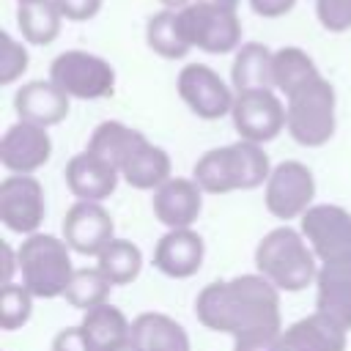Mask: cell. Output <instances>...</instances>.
Instances as JSON below:
<instances>
[{
	"label": "cell",
	"instance_id": "obj_1",
	"mask_svg": "<svg viewBox=\"0 0 351 351\" xmlns=\"http://www.w3.org/2000/svg\"><path fill=\"white\" fill-rule=\"evenodd\" d=\"M197 321L211 332H225L233 340L252 332L282 329L280 291L263 274H241L233 280L208 282L195 302Z\"/></svg>",
	"mask_w": 351,
	"mask_h": 351
},
{
	"label": "cell",
	"instance_id": "obj_2",
	"mask_svg": "<svg viewBox=\"0 0 351 351\" xmlns=\"http://www.w3.org/2000/svg\"><path fill=\"white\" fill-rule=\"evenodd\" d=\"M271 165L261 143L239 140L225 148L206 151L192 170L195 184L208 195H225L233 189H255L269 181Z\"/></svg>",
	"mask_w": 351,
	"mask_h": 351
},
{
	"label": "cell",
	"instance_id": "obj_3",
	"mask_svg": "<svg viewBox=\"0 0 351 351\" xmlns=\"http://www.w3.org/2000/svg\"><path fill=\"white\" fill-rule=\"evenodd\" d=\"M255 266L277 291H302L318 277V258L302 230L280 225L255 247Z\"/></svg>",
	"mask_w": 351,
	"mask_h": 351
},
{
	"label": "cell",
	"instance_id": "obj_4",
	"mask_svg": "<svg viewBox=\"0 0 351 351\" xmlns=\"http://www.w3.org/2000/svg\"><path fill=\"white\" fill-rule=\"evenodd\" d=\"M69 250L71 247L63 239L49 233H33L22 241L16 250L22 285H27L36 299H55L66 293V285L74 274Z\"/></svg>",
	"mask_w": 351,
	"mask_h": 351
},
{
	"label": "cell",
	"instance_id": "obj_5",
	"mask_svg": "<svg viewBox=\"0 0 351 351\" xmlns=\"http://www.w3.org/2000/svg\"><path fill=\"white\" fill-rule=\"evenodd\" d=\"M285 126L307 148L324 145L335 134V93L324 80H313L288 96Z\"/></svg>",
	"mask_w": 351,
	"mask_h": 351
},
{
	"label": "cell",
	"instance_id": "obj_6",
	"mask_svg": "<svg viewBox=\"0 0 351 351\" xmlns=\"http://www.w3.org/2000/svg\"><path fill=\"white\" fill-rule=\"evenodd\" d=\"M299 230L321 263L351 258V214L343 206H310L299 219Z\"/></svg>",
	"mask_w": 351,
	"mask_h": 351
},
{
	"label": "cell",
	"instance_id": "obj_7",
	"mask_svg": "<svg viewBox=\"0 0 351 351\" xmlns=\"http://www.w3.org/2000/svg\"><path fill=\"white\" fill-rule=\"evenodd\" d=\"M315 197V178L307 165L302 162H282L271 170L263 192V203L271 217L277 219H296L302 217Z\"/></svg>",
	"mask_w": 351,
	"mask_h": 351
},
{
	"label": "cell",
	"instance_id": "obj_8",
	"mask_svg": "<svg viewBox=\"0 0 351 351\" xmlns=\"http://www.w3.org/2000/svg\"><path fill=\"white\" fill-rule=\"evenodd\" d=\"M44 189L33 176H5L0 181V219L8 230L33 236L44 222Z\"/></svg>",
	"mask_w": 351,
	"mask_h": 351
},
{
	"label": "cell",
	"instance_id": "obj_9",
	"mask_svg": "<svg viewBox=\"0 0 351 351\" xmlns=\"http://www.w3.org/2000/svg\"><path fill=\"white\" fill-rule=\"evenodd\" d=\"M52 82L69 96L101 99L112 93V69L85 52H66L52 66Z\"/></svg>",
	"mask_w": 351,
	"mask_h": 351
},
{
	"label": "cell",
	"instance_id": "obj_10",
	"mask_svg": "<svg viewBox=\"0 0 351 351\" xmlns=\"http://www.w3.org/2000/svg\"><path fill=\"white\" fill-rule=\"evenodd\" d=\"M115 239V225L101 203L77 200L63 217V241L80 255H101Z\"/></svg>",
	"mask_w": 351,
	"mask_h": 351
},
{
	"label": "cell",
	"instance_id": "obj_11",
	"mask_svg": "<svg viewBox=\"0 0 351 351\" xmlns=\"http://www.w3.org/2000/svg\"><path fill=\"white\" fill-rule=\"evenodd\" d=\"M230 112L241 140L250 143H266L285 126V110L271 90H241Z\"/></svg>",
	"mask_w": 351,
	"mask_h": 351
},
{
	"label": "cell",
	"instance_id": "obj_12",
	"mask_svg": "<svg viewBox=\"0 0 351 351\" xmlns=\"http://www.w3.org/2000/svg\"><path fill=\"white\" fill-rule=\"evenodd\" d=\"M49 154H52V140L47 129L27 121L14 123L0 140V162L8 173H16V176L36 173L38 167L47 165Z\"/></svg>",
	"mask_w": 351,
	"mask_h": 351
},
{
	"label": "cell",
	"instance_id": "obj_13",
	"mask_svg": "<svg viewBox=\"0 0 351 351\" xmlns=\"http://www.w3.org/2000/svg\"><path fill=\"white\" fill-rule=\"evenodd\" d=\"M151 206L154 217L167 230L192 228L203 208V189L195 184V178H170L159 189H154Z\"/></svg>",
	"mask_w": 351,
	"mask_h": 351
},
{
	"label": "cell",
	"instance_id": "obj_14",
	"mask_svg": "<svg viewBox=\"0 0 351 351\" xmlns=\"http://www.w3.org/2000/svg\"><path fill=\"white\" fill-rule=\"evenodd\" d=\"M315 310L351 332V258L321 263L315 277Z\"/></svg>",
	"mask_w": 351,
	"mask_h": 351
},
{
	"label": "cell",
	"instance_id": "obj_15",
	"mask_svg": "<svg viewBox=\"0 0 351 351\" xmlns=\"http://www.w3.org/2000/svg\"><path fill=\"white\" fill-rule=\"evenodd\" d=\"M178 93L192 107L195 115L208 118V121H214V118L225 115L228 110H233L230 90L206 66H189V69H184L181 77H178Z\"/></svg>",
	"mask_w": 351,
	"mask_h": 351
},
{
	"label": "cell",
	"instance_id": "obj_16",
	"mask_svg": "<svg viewBox=\"0 0 351 351\" xmlns=\"http://www.w3.org/2000/svg\"><path fill=\"white\" fill-rule=\"evenodd\" d=\"M206 255V244L200 239V233H195L192 228H178V230H167L154 250V266L176 280L192 277Z\"/></svg>",
	"mask_w": 351,
	"mask_h": 351
},
{
	"label": "cell",
	"instance_id": "obj_17",
	"mask_svg": "<svg viewBox=\"0 0 351 351\" xmlns=\"http://www.w3.org/2000/svg\"><path fill=\"white\" fill-rule=\"evenodd\" d=\"M63 176H66V186L71 189V195L77 200L101 203L104 197H110L115 192L121 170H115L104 159H99L90 151H85V154H77V156L69 159Z\"/></svg>",
	"mask_w": 351,
	"mask_h": 351
},
{
	"label": "cell",
	"instance_id": "obj_18",
	"mask_svg": "<svg viewBox=\"0 0 351 351\" xmlns=\"http://www.w3.org/2000/svg\"><path fill=\"white\" fill-rule=\"evenodd\" d=\"M348 332L324 313H310L282 329V351H346Z\"/></svg>",
	"mask_w": 351,
	"mask_h": 351
},
{
	"label": "cell",
	"instance_id": "obj_19",
	"mask_svg": "<svg viewBox=\"0 0 351 351\" xmlns=\"http://www.w3.org/2000/svg\"><path fill=\"white\" fill-rule=\"evenodd\" d=\"M16 112L22 121L36 126L60 123L69 115V93L60 90L55 82H30L16 93Z\"/></svg>",
	"mask_w": 351,
	"mask_h": 351
},
{
	"label": "cell",
	"instance_id": "obj_20",
	"mask_svg": "<svg viewBox=\"0 0 351 351\" xmlns=\"http://www.w3.org/2000/svg\"><path fill=\"white\" fill-rule=\"evenodd\" d=\"M132 340L143 351H192L186 329L165 313H140L132 321Z\"/></svg>",
	"mask_w": 351,
	"mask_h": 351
},
{
	"label": "cell",
	"instance_id": "obj_21",
	"mask_svg": "<svg viewBox=\"0 0 351 351\" xmlns=\"http://www.w3.org/2000/svg\"><path fill=\"white\" fill-rule=\"evenodd\" d=\"M82 332L90 346V351H115L126 340H132V324L115 304H99L85 313Z\"/></svg>",
	"mask_w": 351,
	"mask_h": 351
},
{
	"label": "cell",
	"instance_id": "obj_22",
	"mask_svg": "<svg viewBox=\"0 0 351 351\" xmlns=\"http://www.w3.org/2000/svg\"><path fill=\"white\" fill-rule=\"evenodd\" d=\"M143 143H145V137L140 132H134L118 121H104L96 126V132L88 143V151L93 156L104 159L107 165H112L115 170H121Z\"/></svg>",
	"mask_w": 351,
	"mask_h": 351
},
{
	"label": "cell",
	"instance_id": "obj_23",
	"mask_svg": "<svg viewBox=\"0 0 351 351\" xmlns=\"http://www.w3.org/2000/svg\"><path fill=\"white\" fill-rule=\"evenodd\" d=\"M121 178L134 186V189H159L165 181H170V156L154 145V143H143L129 162L121 167Z\"/></svg>",
	"mask_w": 351,
	"mask_h": 351
},
{
	"label": "cell",
	"instance_id": "obj_24",
	"mask_svg": "<svg viewBox=\"0 0 351 351\" xmlns=\"http://www.w3.org/2000/svg\"><path fill=\"white\" fill-rule=\"evenodd\" d=\"M96 266L112 285H129L143 269V252L129 239H112L101 255H96Z\"/></svg>",
	"mask_w": 351,
	"mask_h": 351
},
{
	"label": "cell",
	"instance_id": "obj_25",
	"mask_svg": "<svg viewBox=\"0 0 351 351\" xmlns=\"http://www.w3.org/2000/svg\"><path fill=\"white\" fill-rule=\"evenodd\" d=\"M110 291H112V282L101 274L99 266L96 269H74V274H71V280L66 285L63 299L71 307L88 313V310H93L99 304H107Z\"/></svg>",
	"mask_w": 351,
	"mask_h": 351
},
{
	"label": "cell",
	"instance_id": "obj_26",
	"mask_svg": "<svg viewBox=\"0 0 351 351\" xmlns=\"http://www.w3.org/2000/svg\"><path fill=\"white\" fill-rule=\"evenodd\" d=\"M233 82L239 90H269L274 85V58L261 47H247L236 58Z\"/></svg>",
	"mask_w": 351,
	"mask_h": 351
},
{
	"label": "cell",
	"instance_id": "obj_27",
	"mask_svg": "<svg viewBox=\"0 0 351 351\" xmlns=\"http://www.w3.org/2000/svg\"><path fill=\"white\" fill-rule=\"evenodd\" d=\"M313 80H318V74H315L313 63L302 52L285 49V52H280L274 58V85L282 88L288 96L296 93L304 85H310Z\"/></svg>",
	"mask_w": 351,
	"mask_h": 351
},
{
	"label": "cell",
	"instance_id": "obj_28",
	"mask_svg": "<svg viewBox=\"0 0 351 351\" xmlns=\"http://www.w3.org/2000/svg\"><path fill=\"white\" fill-rule=\"evenodd\" d=\"M33 299L36 296L22 282L3 285L0 288V329L14 332V329L25 326L30 313H33Z\"/></svg>",
	"mask_w": 351,
	"mask_h": 351
},
{
	"label": "cell",
	"instance_id": "obj_29",
	"mask_svg": "<svg viewBox=\"0 0 351 351\" xmlns=\"http://www.w3.org/2000/svg\"><path fill=\"white\" fill-rule=\"evenodd\" d=\"M186 36L181 30V25H176V19L170 16H159L156 22H151V47L159 49L165 58H178L186 52Z\"/></svg>",
	"mask_w": 351,
	"mask_h": 351
},
{
	"label": "cell",
	"instance_id": "obj_30",
	"mask_svg": "<svg viewBox=\"0 0 351 351\" xmlns=\"http://www.w3.org/2000/svg\"><path fill=\"white\" fill-rule=\"evenodd\" d=\"M233 351H282V329L241 335L233 340Z\"/></svg>",
	"mask_w": 351,
	"mask_h": 351
},
{
	"label": "cell",
	"instance_id": "obj_31",
	"mask_svg": "<svg viewBox=\"0 0 351 351\" xmlns=\"http://www.w3.org/2000/svg\"><path fill=\"white\" fill-rule=\"evenodd\" d=\"M52 351H90L82 326H66L55 335L52 340Z\"/></svg>",
	"mask_w": 351,
	"mask_h": 351
},
{
	"label": "cell",
	"instance_id": "obj_32",
	"mask_svg": "<svg viewBox=\"0 0 351 351\" xmlns=\"http://www.w3.org/2000/svg\"><path fill=\"white\" fill-rule=\"evenodd\" d=\"M27 58L19 47H14L11 41H5V55H3V66H0V80L3 82H11L22 69H25Z\"/></svg>",
	"mask_w": 351,
	"mask_h": 351
},
{
	"label": "cell",
	"instance_id": "obj_33",
	"mask_svg": "<svg viewBox=\"0 0 351 351\" xmlns=\"http://www.w3.org/2000/svg\"><path fill=\"white\" fill-rule=\"evenodd\" d=\"M14 271H19V252L11 250V244H0V288L14 282Z\"/></svg>",
	"mask_w": 351,
	"mask_h": 351
},
{
	"label": "cell",
	"instance_id": "obj_34",
	"mask_svg": "<svg viewBox=\"0 0 351 351\" xmlns=\"http://www.w3.org/2000/svg\"><path fill=\"white\" fill-rule=\"evenodd\" d=\"M115 351H143V348H140L134 340H126V343H123V346H118Z\"/></svg>",
	"mask_w": 351,
	"mask_h": 351
}]
</instances>
